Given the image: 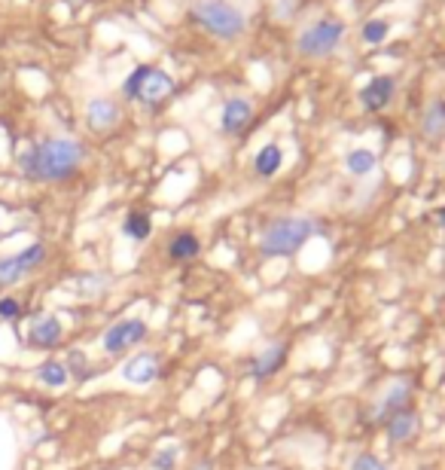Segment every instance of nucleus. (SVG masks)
Masks as SVG:
<instances>
[{
  "label": "nucleus",
  "instance_id": "nucleus-1",
  "mask_svg": "<svg viewBox=\"0 0 445 470\" xmlns=\"http://www.w3.org/2000/svg\"><path fill=\"white\" fill-rule=\"evenodd\" d=\"M85 162V147L77 137L52 135L43 141L25 147L19 153V171L21 177L34 180V184H64V180L77 177Z\"/></svg>",
  "mask_w": 445,
  "mask_h": 470
},
{
  "label": "nucleus",
  "instance_id": "nucleus-2",
  "mask_svg": "<svg viewBox=\"0 0 445 470\" xmlns=\"http://www.w3.org/2000/svg\"><path fill=\"white\" fill-rule=\"evenodd\" d=\"M318 235H323V226L308 214H281L263 226L256 251L263 260H293Z\"/></svg>",
  "mask_w": 445,
  "mask_h": 470
},
{
  "label": "nucleus",
  "instance_id": "nucleus-3",
  "mask_svg": "<svg viewBox=\"0 0 445 470\" xmlns=\"http://www.w3.org/2000/svg\"><path fill=\"white\" fill-rule=\"evenodd\" d=\"M189 19L211 37L226 43L241 40L247 31V13L232 0H195L189 6Z\"/></svg>",
  "mask_w": 445,
  "mask_h": 470
},
{
  "label": "nucleus",
  "instance_id": "nucleus-4",
  "mask_svg": "<svg viewBox=\"0 0 445 470\" xmlns=\"http://www.w3.org/2000/svg\"><path fill=\"white\" fill-rule=\"evenodd\" d=\"M412 394H415V379H412V376H394V379H387L382 388H378L372 397L363 403L360 424L366 427V431L382 427L397 409H403V406L412 403Z\"/></svg>",
  "mask_w": 445,
  "mask_h": 470
},
{
  "label": "nucleus",
  "instance_id": "nucleus-5",
  "mask_svg": "<svg viewBox=\"0 0 445 470\" xmlns=\"http://www.w3.org/2000/svg\"><path fill=\"white\" fill-rule=\"evenodd\" d=\"M171 92H174V77H171L168 70L156 68V64H140V68H135L122 83V98L144 104L150 110H156V107L165 104L171 98Z\"/></svg>",
  "mask_w": 445,
  "mask_h": 470
},
{
  "label": "nucleus",
  "instance_id": "nucleus-6",
  "mask_svg": "<svg viewBox=\"0 0 445 470\" xmlns=\"http://www.w3.org/2000/svg\"><path fill=\"white\" fill-rule=\"evenodd\" d=\"M150 324L137 315L119 318L113 324H107V330L101 333V351L107 357H125L132 351H140V345L150 339Z\"/></svg>",
  "mask_w": 445,
  "mask_h": 470
},
{
  "label": "nucleus",
  "instance_id": "nucleus-7",
  "mask_svg": "<svg viewBox=\"0 0 445 470\" xmlns=\"http://www.w3.org/2000/svg\"><path fill=\"white\" fill-rule=\"evenodd\" d=\"M342 40H345V21L323 16L311 21L308 28H302V34L296 37V49L305 58H327L342 46Z\"/></svg>",
  "mask_w": 445,
  "mask_h": 470
},
{
  "label": "nucleus",
  "instance_id": "nucleus-8",
  "mask_svg": "<svg viewBox=\"0 0 445 470\" xmlns=\"http://www.w3.org/2000/svg\"><path fill=\"white\" fill-rule=\"evenodd\" d=\"M49 260V248L43 241H31L16 254L0 256V287H16L21 284L28 275L40 272Z\"/></svg>",
  "mask_w": 445,
  "mask_h": 470
},
{
  "label": "nucleus",
  "instance_id": "nucleus-9",
  "mask_svg": "<svg viewBox=\"0 0 445 470\" xmlns=\"http://www.w3.org/2000/svg\"><path fill=\"white\" fill-rule=\"evenodd\" d=\"M119 376H122L125 385H132V388H150V385H156L165 376V355L153 348H140L132 357L122 360Z\"/></svg>",
  "mask_w": 445,
  "mask_h": 470
},
{
  "label": "nucleus",
  "instance_id": "nucleus-10",
  "mask_svg": "<svg viewBox=\"0 0 445 470\" xmlns=\"http://www.w3.org/2000/svg\"><path fill=\"white\" fill-rule=\"evenodd\" d=\"M287 363H290V345H287V342H281V339H275V342L263 345L251 357V363H247V376H251L256 385H266V382L275 379Z\"/></svg>",
  "mask_w": 445,
  "mask_h": 470
},
{
  "label": "nucleus",
  "instance_id": "nucleus-11",
  "mask_svg": "<svg viewBox=\"0 0 445 470\" xmlns=\"http://www.w3.org/2000/svg\"><path fill=\"white\" fill-rule=\"evenodd\" d=\"M382 434H384V443L390 449H406V446L415 443L418 434H421V412L415 409V403H409L390 415V419L382 424Z\"/></svg>",
  "mask_w": 445,
  "mask_h": 470
},
{
  "label": "nucleus",
  "instance_id": "nucleus-12",
  "mask_svg": "<svg viewBox=\"0 0 445 470\" xmlns=\"http://www.w3.org/2000/svg\"><path fill=\"white\" fill-rule=\"evenodd\" d=\"M25 342H28V348H34V351H56V348H61V342H64L61 318L52 315V312L34 315V318H31V324H28V330H25Z\"/></svg>",
  "mask_w": 445,
  "mask_h": 470
},
{
  "label": "nucleus",
  "instance_id": "nucleus-13",
  "mask_svg": "<svg viewBox=\"0 0 445 470\" xmlns=\"http://www.w3.org/2000/svg\"><path fill=\"white\" fill-rule=\"evenodd\" d=\"M357 98H360V107L366 113H382L384 107H390V101L397 98V77H390V73H375V77L357 92Z\"/></svg>",
  "mask_w": 445,
  "mask_h": 470
},
{
  "label": "nucleus",
  "instance_id": "nucleus-14",
  "mask_svg": "<svg viewBox=\"0 0 445 470\" xmlns=\"http://www.w3.org/2000/svg\"><path fill=\"white\" fill-rule=\"evenodd\" d=\"M253 122V101L244 95H235L220 110V132L226 137H241Z\"/></svg>",
  "mask_w": 445,
  "mask_h": 470
},
{
  "label": "nucleus",
  "instance_id": "nucleus-15",
  "mask_svg": "<svg viewBox=\"0 0 445 470\" xmlns=\"http://www.w3.org/2000/svg\"><path fill=\"white\" fill-rule=\"evenodd\" d=\"M201 251H204V244H201V239H199V232H195V229L171 232V239L165 244V256H168V263H174V266L195 263L201 256Z\"/></svg>",
  "mask_w": 445,
  "mask_h": 470
},
{
  "label": "nucleus",
  "instance_id": "nucleus-16",
  "mask_svg": "<svg viewBox=\"0 0 445 470\" xmlns=\"http://www.w3.org/2000/svg\"><path fill=\"white\" fill-rule=\"evenodd\" d=\"M122 120V110H119V104L113 98H92L85 104V125L92 128L95 135H107L113 132Z\"/></svg>",
  "mask_w": 445,
  "mask_h": 470
},
{
  "label": "nucleus",
  "instance_id": "nucleus-17",
  "mask_svg": "<svg viewBox=\"0 0 445 470\" xmlns=\"http://www.w3.org/2000/svg\"><path fill=\"white\" fill-rule=\"evenodd\" d=\"M251 168H253V174H256L259 180H271V177H278V171L284 168V150H281V144L268 141V144L259 147L256 153H253Z\"/></svg>",
  "mask_w": 445,
  "mask_h": 470
},
{
  "label": "nucleus",
  "instance_id": "nucleus-18",
  "mask_svg": "<svg viewBox=\"0 0 445 470\" xmlns=\"http://www.w3.org/2000/svg\"><path fill=\"white\" fill-rule=\"evenodd\" d=\"M119 232H122L125 241L144 244V241L153 239V217H150L147 211H140V208H132L122 217V226H119Z\"/></svg>",
  "mask_w": 445,
  "mask_h": 470
},
{
  "label": "nucleus",
  "instance_id": "nucleus-19",
  "mask_svg": "<svg viewBox=\"0 0 445 470\" xmlns=\"http://www.w3.org/2000/svg\"><path fill=\"white\" fill-rule=\"evenodd\" d=\"M34 382L43 385V388H49V391H61V388H68L70 385V372H68V367H64V360L46 357V360L37 363Z\"/></svg>",
  "mask_w": 445,
  "mask_h": 470
},
{
  "label": "nucleus",
  "instance_id": "nucleus-20",
  "mask_svg": "<svg viewBox=\"0 0 445 470\" xmlns=\"http://www.w3.org/2000/svg\"><path fill=\"white\" fill-rule=\"evenodd\" d=\"M418 128H421V137H427V141H442L445 137V101L442 98H433L421 110Z\"/></svg>",
  "mask_w": 445,
  "mask_h": 470
},
{
  "label": "nucleus",
  "instance_id": "nucleus-21",
  "mask_svg": "<svg viewBox=\"0 0 445 470\" xmlns=\"http://www.w3.org/2000/svg\"><path fill=\"white\" fill-rule=\"evenodd\" d=\"M70 287H73V293L83 296V299H101L107 291H110V275L89 269V272L73 275L70 278Z\"/></svg>",
  "mask_w": 445,
  "mask_h": 470
},
{
  "label": "nucleus",
  "instance_id": "nucleus-22",
  "mask_svg": "<svg viewBox=\"0 0 445 470\" xmlns=\"http://www.w3.org/2000/svg\"><path fill=\"white\" fill-rule=\"evenodd\" d=\"M64 360V367H68L70 372V382H92L98 376V367L92 363L89 357V351H83V348H68V355L61 357Z\"/></svg>",
  "mask_w": 445,
  "mask_h": 470
},
{
  "label": "nucleus",
  "instance_id": "nucleus-23",
  "mask_svg": "<svg viewBox=\"0 0 445 470\" xmlns=\"http://www.w3.org/2000/svg\"><path fill=\"white\" fill-rule=\"evenodd\" d=\"M378 168V156L369 147H354L345 153V171L351 177H369Z\"/></svg>",
  "mask_w": 445,
  "mask_h": 470
},
{
  "label": "nucleus",
  "instance_id": "nucleus-24",
  "mask_svg": "<svg viewBox=\"0 0 445 470\" xmlns=\"http://www.w3.org/2000/svg\"><path fill=\"white\" fill-rule=\"evenodd\" d=\"M180 455H183L180 443L162 446V449H156V452H153V458H150V470H177Z\"/></svg>",
  "mask_w": 445,
  "mask_h": 470
},
{
  "label": "nucleus",
  "instance_id": "nucleus-25",
  "mask_svg": "<svg viewBox=\"0 0 445 470\" xmlns=\"http://www.w3.org/2000/svg\"><path fill=\"white\" fill-rule=\"evenodd\" d=\"M390 37V21L387 19H369L360 28V40L366 46H382V43Z\"/></svg>",
  "mask_w": 445,
  "mask_h": 470
},
{
  "label": "nucleus",
  "instance_id": "nucleus-26",
  "mask_svg": "<svg viewBox=\"0 0 445 470\" xmlns=\"http://www.w3.org/2000/svg\"><path fill=\"white\" fill-rule=\"evenodd\" d=\"M21 315H25V303H21L19 296H13V293H4V296H0V320H6V324H16Z\"/></svg>",
  "mask_w": 445,
  "mask_h": 470
},
{
  "label": "nucleus",
  "instance_id": "nucleus-27",
  "mask_svg": "<svg viewBox=\"0 0 445 470\" xmlns=\"http://www.w3.org/2000/svg\"><path fill=\"white\" fill-rule=\"evenodd\" d=\"M348 470H390L387 464H384V458H378L375 452H357L354 458H351V464H348Z\"/></svg>",
  "mask_w": 445,
  "mask_h": 470
},
{
  "label": "nucleus",
  "instance_id": "nucleus-28",
  "mask_svg": "<svg viewBox=\"0 0 445 470\" xmlns=\"http://www.w3.org/2000/svg\"><path fill=\"white\" fill-rule=\"evenodd\" d=\"M214 458H195V461L189 464V470H214Z\"/></svg>",
  "mask_w": 445,
  "mask_h": 470
},
{
  "label": "nucleus",
  "instance_id": "nucleus-29",
  "mask_svg": "<svg viewBox=\"0 0 445 470\" xmlns=\"http://www.w3.org/2000/svg\"><path fill=\"white\" fill-rule=\"evenodd\" d=\"M433 223H436L439 229H445V205H439L436 211H433Z\"/></svg>",
  "mask_w": 445,
  "mask_h": 470
},
{
  "label": "nucleus",
  "instance_id": "nucleus-30",
  "mask_svg": "<svg viewBox=\"0 0 445 470\" xmlns=\"http://www.w3.org/2000/svg\"><path fill=\"white\" fill-rule=\"evenodd\" d=\"M0 226H4V217H0Z\"/></svg>",
  "mask_w": 445,
  "mask_h": 470
},
{
  "label": "nucleus",
  "instance_id": "nucleus-31",
  "mask_svg": "<svg viewBox=\"0 0 445 470\" xmlns=\"http://www.w3.org/2000/svg\"><path fill=\"white\" fill-rule=\"evenodd\" d=\"M263 470H271V467H263Z\"/></svg>",
  "mask_w": 445,
  "mask_h": 470
},
{
  "label": "nucleus",
  "instance_id": "nucleus-32",
  "mask_svg": "<svg viewBox=\"0 0 445 470\" xmlns=\"http://www.w3.org/2000/svg\"><path fill=\"white\" fill-rule=\"evenodd\" d=\"M104 470H107V467H104Z\"/></svg>",
  "mask_w": 445,
  "mask_h": 470
}]
</instances>
